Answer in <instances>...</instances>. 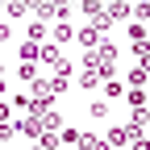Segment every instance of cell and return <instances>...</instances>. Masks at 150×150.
I'll return each mask as SVG.
<instances>
[{
	"instance_id": "1",
	"label": "cell",
	"mask_w": 150,
	"mask_h": 150,
	"mask_svg": "<svg viewBox=\"0 0 150 150\" xmlns=\"http://www.w3.org/2000/svg\"><path fill=\"white\" fill-rule=\"evenodd\" d=\"M17 134H25L29 142H38V134H42V117H38V112H29V117L17 125Z\"/></svg>"
},
{
	"instance_id": "2",
	"label": "cell",
	"mask_w": 150,
	"mask_h": 150,
	"mask_svg": "<svg viewBox=\"0 0 150 150\" xmlns=\"http://www.w3.org/2000/svg\"><path fill=\"white\" fill-rule=\"evenodd\" d=\"M38 63H50V67H63L67 59H63V50L54 46V42H42V54H38Z\"/></svg>"
},
{
	"instance_id": "3",
	"label": "cell",
	"mask_w": 150,
	"mask_h": 150,
	"mask_svg": "<svg viewBox=\"0 0 150 150\" xmlns=\"http://www.w3.org/2000/svg\"><path fill=\"white\" fill-rule=\"evenodd\" d=\"M50 38H54V46H67L71 38H75V29H71V21H54V25H50Z\"/></svg>"
},
{
	"instance_id": "4",
	"label": "cell",
	"mask_w": 150,
	"mask_h": 150,
	"mask_svg": "<svg viewBox=\"0 0 150 150\" xmlns=\"http://www.w3.org/2000/svg\"><path fill=\"white\" fill-rule=\"evenodd\" d=\"M104 13H108V21H125L129 4H125V0H104Z\"/></svg>"
},
{
	"instance_id": "5",
	"label": "cell",
	"mask_w": 150,
	"mask_h": 150,
	"mask_svg": "<svg viewBox=\"0 0 150 150\" xmlns=\"http://www.w3.org/2000/svg\"><path fill=\"white\" fill-rule=\"evenodd\" d=\"M146 100H150L146 88H125V104H129V108H146Z\"/></svg>"
},
{
	"instance_id": "6",
	"label": "cell",
	"mask_w": 150,
	"mask_h": 150,
	"mask_svg": "<svg viewBox=\"0 0 150 150\" xmlns=\"http://www.w3.org/2000/svg\"><path fill=\"white\" fill-rule=\"evenodd\" d=\"M38 54H42V42L25 38V42H21V63H38Z\"/></svg>"
},
{
	"instance_id": "7",
	"label": "cell",
	"mask_w": 150,
	"mask_h": 150,
	"mask_svg": "<svg viewBox=\"0 0 150 150\" xmlns=\"http://www.w3.org/2000/svg\"><path fill=\"white\" fill-rule=\"evenodd\" d=\"M67 83H71V67H59V71H54V79H50L54 96H59V92H67Z\"/></svg>"
},
{
	"instance_id": "8",
	"label": "cell",
	"mask_w": 150,
	"mask_h": 150,
	"mask_svg": "<svg viewBox=\"0 0 150 150\" xmlns=\"http://www.w3.org/2000/svg\"><path fill=\"white\" fill-rule=\"evenodd\" d=\"M38 117H42V129H63V117L54 112V104H50V108H42Z\"/></svg>"
},
{
	"instance_id": "9",
	"label": "cell",
	"mask_w": 150,
	"mask_h": 150,
	"mask_svg": "<svg viewBox=\"0 0 150 150\" xmlns=\"http://www.w3.org/2000/svg\"><path fill=\"white\" fill-rule=\"evenodd\" d=\"M75 38H79V46H83V50H92V46H96V42H100V38H104V33H96V29H92V25H88V29H79V33H75Z\"/></svg>"
},
{
	"instance_id": "10",
	"label": "cell",
	"mask_w": 150,
	"mask_h": 150,
	"mask_svg": "<svg viewBox=\"0 0 150 150\" xmlns=\"http://www.w3.org/2000/svg\"><path fill=\"white\" fill-rule=\"evenodd\" d=\"M25 33L33 38V42H46V38H50V25H46V21H38V17H33V25H29Z\"/></svg>"
},
{
	"instance_id": "11",
	"label": "cell",
	"mask_w": 150,
	"mask_h": 150,
	"mask_svg": "<svg viewBox=\"0 0 150 150\" xmlns=\"http://www.w3.org/2000/svg\"><path fill=\"white\" fill-rule=\"evenodd\" d=\"M146 21H134V25H129V42H134V46H146Z\"/></svg>"
},
{
	"instance_id": "12",
	"label": "cell",
	"mask_w": 150,
	"mask_h": 150,
	"mask_svg": "<svg viewBox=\"0 0 150 150\" xmlns=\"http://www.w3.org/2000/svg\"><path fill=\"white\" fill-rule=\"evenodd\" d=\"M59 142L63 146H79V129H75V125H63L59 129Z\"/></svg>"
},
{
	"instance_id": "13",
	"label": "cell",
	"mask_w": 150,
	"mask_h": 150,
	"mask_svg": "<svg viewBox=\"0 0 150 150\" xmlns=\"http://www.w3.org/2000/svg\"><path fill=\"white\" fill-rule=\"evenodd\" d=\"M104 146H125V125H112L104 134Z\"/></svg>"
},
{
	"instance_id": "14",
	"label": "cell",
	"mask_w": 150,
	"mask_h": 150,
	"mask_svg": "<svg viewBox=\"0 0 150 150\" xmlns=\"http://www.w3.org/2000/svg\"><path fill=\"white\" fill-rule=\"evenodd\" d=\"M4 13H8V17H29V0H8Z\"/></svg>"
},
{
	"instance_id": "15",
	"label": "cell",
	"mask_w": 150,
	"mask_h": 150,
	"mask_svg": "<svg viewBox=\"0 0 150 150\" xmlns=\"http://www.w3.org/2000/svg\"><path fill=\"white\" fill-rule=\"evenodd\" d=\"M117 96H125V83H117V79H104V100H117Z\"/></svg>"
},
{
	"instance_id": "16",
	"label": "cell",
	"mask_w": 150,
	"mask_h": 150,
	"mask_svg": "<svg viewBox=\"0 0 150 150\" xmlns=\"http://www.w3.org/2000/svg\"><path fill=\"white\" fill-rule=\"evenodd\" d=\"M129 88H146V67H129Z\"/></svg>"
},
{
	"instance_id": "17",
	"label": "cell",
	"mask_w": 150,
	"mask_h": 150,
	"mask_svg": "<svg viewBox=\"0 0 150 150\" xmlns=\"http://www.w3.org/2000/svg\"><path fill=\"white\" fill-rule=\"evenodd\" d=\"M79 88H88V92H92V88H100V71H92V67H88V71L79 75Z\"/></svg>"
},
{
	"instance_id": "18",
	"label": "cell",
	"mask_w": 150,
	"mask_h": 150,
	"mask_svg": "<svg viewBox=\"0 0 150 150\" xmlns=\"http://www.w3.org/2000/svg\"><path fill=\"white\" fill-rule=\"evenodd\" d=\"M92 29H96V33H108V29H112V21H108V13H104V8L92 17Z\"/></svg>"
},
{
	"instance_id": "19",
	"label": "cell",
	"mask_w": 150,
	"mask_h": 150,
	"mask_svg": "<svg viewBox=\"0 0 150 150\" xmlns=\"http://www.w3.org/2000/svg\"><path fill=\"white\" fill-rule=\"evenodd\" d=\"M88 112H92L96 121H104V117H108V100H92V104H88Z\"/></svg>"
},
{
	"instance_id": "20",
	"label": "cell",
	"mask_w": 150,
	"mask_h": 150,
	"mask_svg": "<svg viewBox=\"0 0 150 150\" xmlns=\"http://www.w3.org/2000/svg\"><path fill=\"white\" fill-rule=\"evenodd\" d=\"M79 146H83V150H100L104 138H96V134H79Z\"/></svg>"
},
{
	"instance_id": "21",
	"label": "cell",
	"mask_w": 150,
	"mask_h": 150,
	"mask_svg": "<svg viewBox=\"0 0 150 150\" xmlns=\"http://www.w3.org/2000/svg\"><path fill=\"white\" fill-rule=\"evenodd\" d=\"M79 8H83V13H88V17H96V13H100V8H104V0H79Z\"/></svg>"
},
{
	"instance_id": "22",
	"label": "cell",
	"mask_w": 150,
	"mask_h": 150,
	"mask_svg": "<svg viewBox=\"0 0 150 150\" xmlns=\"http://www.w3.org/2000/svg\"><path fill=\"white\" fill-rule=\"evenodd\" d=\"M17 138V125H8V121H0V146H4V142H13Z\"/></svg>"
},
{
	"instance_id": "23",
	"label": "cell",
	"mask_w": 150,
	"mask_h": 150,
	"mask_svg": "<svg viewBox=\"0 0 150 150\" xmlns=\"http://www.w3.org/2000/svg\"><path fill=\"white\" fill-rule=\"evenodd\" d=\"M17 75H21V83H29L33 75H38V67H33V63H21V67H17Z\"/></svg>"
},
{
	"instance_id": "24",
	"label": "cell",
	"mask_w": 150,
	"mask_h": 150,
	"mask_svg": "<svg viewBox=\"0 0 150 150\" xmlns=\"http://www.w3.org/2000/svg\"><path fill=\"white\" fill-rule=\"evenodd\" d=\"M134 17H138V21H146V17H150V0H138V4H134Z\"/></svg>"
},
{
	"instance_id": "25",
	"label": "cell",
	"mask_w": 150,
	"mask_h": 150,
	"mask_svg": "<svg viewBox=\"0 0 150 150\" xmlns=\"http://www.w3.org/2000/svg\"><path fill=\"white\" fill-rule=\"evenodd\" d=\"M83 67H92V71H100V63H96V50H88V54H83ZM100 79H104V75H100Z\"/></svg>"
},
{
	"instance_id": "26",
	"label": "cell",
	"mask_w": 150,
	"mask_h": 150,
	"mask_svg": "<svg viewBox=\"0 0 150 150\" xmlns=\"http://www.w3.org/2000/svg\"><path fill=\"white\" fill-rule=\"evenodd\" d=\"M0 121H8V104H4V96H0Z\"/></svg>"
},
{
	"instance_id": "27",
	"label": "cell",
	"mask_w": 150,
	"mask_h": 150,
	"mask_svg": "<svg viewBox=\"0 0 150 150\" xmlns=\"http://www.w3.org/2000/svg\"><path fill=\"white\" fill-rule=\"evenodd\" d=\"M4 88H8V83H4V75H0V96H4Z\"/></svg>"
},
{
	"instance_id": "28",
	"label": "cell",
	"mask_w": 150,
	"mask_h": 150,
	"mask_svg": "<svg viewBox=\"0 0 150 150\" xmlns=\"http://www.w3.org/2000/svg\"><path fill=\"white\" fill-rule=\"evenodd\" d=\"M0 50H4V38H0Z\"/></svg>"
},
{
	"instance_id": "29",
	"label": "cell",
	"mask_w": 150,
	"mask_h": 150,
	"mask_svg": "<svg viewBox=\"0 0 150 150\" xmlns=\"http://www.w3.org/2000/svg\"><path fill=\"white\" fill-rule=\"evenodd\" d=\"M125 4H134V0H125Z\"/></svg>"
},
{
	"instance_id": "30",
	"label": "cell",
	"mask_w": 150,
	"mask_h": 150,
	"mask_svg": "<svg viewBox=\"0 0 150 150\" xmlns=\"http://www.w3.org/2000/svg\"><path fill=\"white\" fill-rule=\"evenodd\" d=\"M0 4H8V0H0Z\"/></svg>"
}]
</instances>
